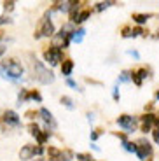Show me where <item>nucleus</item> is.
<instances>
[{
  "label": "nucleus",
  "mask_w": 159,
  "mask_h": 161,
  "mask_svg": "<svg viewBox=\"0 0 159 161\" xmlns=\"http://www.w3.org/2000/svg\"><path fill=\"white\" fill-rule=\"evenodd\" d=\"M72 70H74V61L72 60H63V63H61V74H63L65 77H70Z\"/></svg>",
  "instance_id": "obj_12"
},
{
  "label": "nucleus",
  "mask_w": 159,
  "mask_h": 161,
  "mask_svg": "<svg viewBox=\"0 0 159 161\" xmlns=\"http://www.w3.org/2000/svg\"><path fill=\"white\" fill-rule=\"evenodd\" d=\"M129 54H131L133 58H140V54H138V53H136V51H129Z\"/></svg>",
  "instance_id": "obj_35"
},
{
  "label": "nucleus",
  "mask_w": 159,
  "mask_h": 161,
  "mask_svg": "<svg viewBox=\"0 0 159 161\" xmlns=\"http://www.w3.org/2000/svg\"><path fill=\"white\" fill-rule=\"evenodd\" d=\"M39 116L42 117V121H44L46 125H47V128H51V130H54V128H56V121H54L52 114L49 112L47 109H44V107H42V109L39 110Z\"/></svg>",
  "instance_id": "obj_11"
},
{
  "label": "nucleus",
  "mask_w": 159,
  "mask_h": 161,
  "mask_svg": "<svg viewBox=\"0 0 159 161\" xmlns=\"http://www.w3.org/2000/svg\"><path fill=\"white\" fill-rule=\"evenodd\" d=\"M11 23V19H9L7 16H0V26H2V25H9Z\"/></svg>",
  "instance_id": "obj_32"
},
{
  "label": "nucleus",
  "mask_w": 159,
  "mask_h": 161,
  "mask_svg": "<svg viewBox=\"0 0 159 161\" xmlns=\"http://www.w3.org/2000/svg\"><path fill=\"white\" fill-rule=\"evenodd\" d=\"M4 53V44H0V54Z\"/></svg>",
  "instance_id": "obj_36"
},
{
  "label": "nucleus",
  "mask_w": 159,
  "mask_h": 161,
  "mask_svg": "<svg viewBox=\"0 0 159 161\" xmlns=\"http://www.w3.org/2000/svg\"><path fill=\"white\" fill-rule=\"evenodd\" d=\"M156 100H159V91H156Z\"/></svg>",
  "instance_id": "obj_37"
},
{
  "label": "nucleus",
  "mask_w": 159,
  "mask_h": 161,
  "mask_svg": "<svg viewBox=\"0 0 159 161\" xmlns=\"http://www.w3.org/2000/svg\"><path fill=\"white\" fill-rule=\"evenodd\" d=\"M30 72H32V79L37 80L39 84H51L54 80V74L35 56H30Z\"/></svg>",
  "instance_id": "obj_1"
},
{
  "label": "nucleus",
  "mask_w": 159,
  "mask_h": 161,
  "mask_svg": "<svg viewBox=\"0 0 159 161\" xmlns=\"http://www.w3.org/2000/svg\"><path fill=\"white\" fill-rule=\"evenodd\" d=\"M60 102L65 105V107H67V109H70V110L74 109V100H72L70 97H61V100H60Z\"/></svg>",
  "instance_id": "obj_20"
},
{
  "label": "nucleus",
  "mask_w": 159,
  "mask_h": 161,
  "mask_svg": "<svg viewBox=\"0 0 159 161\" xmlns=\"http://www.w3.org/2000/svg\"><path fill=\"white\" fill-rule=\"evenodd\" d=\"M138 35H145V30L143 28H135V30H131V37H138Z\"/></svg>",
  "instance_id": "obj_28"
},
{
  "label": "nucleus",
  "mask_w": 159,
  "mask_h": 161,
  "mask_svg": "<svg viewBox=\"0 0 159 161\" xmlns=\"http://www.w3.org/2000/svg\"><path fill=\"white\" fill-rule=\"evenodd\" d=\"M28 100H35V102H42V95H40L37 89H33V91H28Z\"/></svg>",
  "instance_id": "obj_18"
},
{
  "label": "nucleus",
  "mask_w": 159,
  "mask_h": 161,
  "mask_svg": "<svg viewBox=\"0 0 159 161\" xmlns=\"http://www.w3.org/2000/svg\"><path fill=\"white\" fill-rule=\"evenodd\" d=\"M151 19V14H133V21L136 25H145Z\"/></svg>",
  "instance_id": "obj_15"
},
{
  "label": "nucleus",
  "mask_w": 159,
  "mask_h": 161,
  "mask_svg": "<svg viewBox=\"0 0 159 161\" xmlns=\"http://www.w3.org/2000/svg\"><path fill=\"white\" fill-rule=\"evenodd\" d=\"M47 158L49 161H70L74 158V153L70 149H58V147H49L47 149Z\"/></svg>",
  "instance_id": "obj_7"
},
{
  "label": "nucleus",
  "mask_w": 159,
  "mask_h": 161,
  "mask_svg": "<svg viewBox=\"0 0 159 161\" xmlns=\"http://www.w3.org/2000/svg\"><path fill=\"white\" fill-rule=\"evenodd\" d=\"M117 125L121 126V128H124L128 133H133L136 130V125H138V119L133 116H128V114H121L119 117H117Z\"/></svg>",
  "instance_id": "obj_8"
},
{
  "label": "nucleus",
  "mask_w": 159,
  "mask_h": 161,
  "mask_svg": "<svg viewBox=\"0 0 159 161\" xmlns=\"http://www.w3.org/2000/svg\"><path fill=\"white\" fill-rule=\"evenodd\" d=\"M114 100H119V91H117V86L114 88Z\"/></svg>",
  "instance_id": "obj_34"
},
{
  "label": "nucleus",
  "mask_w": 159,
  "mask_h": 161,
  "mask_svg": "<svg viewBox=\"0 0 159 161\" xmlns=\"http://www.w3.org/2000/svg\"><path fill=\"white\" fill-rule=\"evenodd\" d=\"M4 11L5 12H11V11H14V5H16V2H12V0H9V2H4Z\"/></svg>",
  "instance_id": "obj_24"
},
{
  "label": "nucleus",
  "mask_w": 159,
  "mask_h": 161,
  "mask_svg": "<svg viewBox=\"0 0 159 161\" xmlns=\"http://www.w3.org/2000/svg\"><path fill=\"white\" fill-rule=\"evenodd\" d=\"M84 33H86V30H84V28L74 30V32H72V40H74V42H77V44H80V42H82V39H84Z\"/></svg>",
  "instance_id": "obj_14"
},
{
  "label": "nucleus",
  "mask_w": 159,
  "mask_h": 161,
  "mask_svg": "<svg viewBox=\"0 0 159 161\" xmlns=\"http://www.w3.org/2000/svg\"><path fill=\"white\" fill-rule=\"evenodd\" d=\"M74 4H75V2H58L54 9H60V11L70 12V9H72V5H74Z\"/></svg>",
  "instance_id": "obj_17"
},
{
  "label": "nucleus",
  "mask_w": 159,
  "mask_h": 161,
  "mask_svg": "<svg viewBox=\"0 0 159 161\" xmlns=\"http://www.w3.org/2000/svg\"><path fill=\"white\" fill-rule=\"evenodd\" d=\"M154 119H156V116H154V114H151V112H147V114H143V116H142V131L143 133L152 131Z\"/></svg>",
  "instance_id": "obj_10"
},
{
  "label": "nucleus",
  "mask_w": 159,
  "mask_h": 161,
  "mask_svg": "<svg viewBox=\"0 0 159 161\" xmlns=\"http://www.w3.org/2000/svg\"><path fill=\"white\" fill-rule=\"evenodd\" d=\"M121 33H123V37H126V39H128V37H131V28H129V26H124Z\"/></svg>",
  "instance_id": "obj_29"
},
{
  "label": "nucleus",
  "mask_w": 159,
  "mask_h": 161,
  "mask_svg": "<svg viewBox=\"0 0 159 161\" xmlns=\"http://www.w3.org/2000/svg\"><path fill=\"white\" fill-rule=\"evenodd\" d=\"M136 74H138V77L143 80L145 77H149V75H151V70H149V69H138V70H136Z\"/></svg>",
  "instance_id": "obj_23"
},
{
  "label": "nucleus",
  "mask_w": 159,
  "mask_h": 161,
  "mask_svg": "<svg viewBox=\"0 0 159 161\" xmlns=\"http://www.w3.org/2000/svg\"><path fill=\"white\" fill-rule=\"evenodd\" d=\"M98 137H100V130H96V131H93V133H91V140H96Z\"/></svg>",
  "instance_id": "obj_33"
},
{
  "label": "nucleus",
  "mask_w": 159,
  "mask_h": 161,
  "mask_svg": "<svg viewBox=\"0 0 159 161\" xmlns=\"http://www.w3.org/2000/svg\"><path fill=\"white\" fill-rule=\"evenodd\" d=\"M42 131V130L39 128V125H37V123H30V125H28V133H30V135H32V137H39V133Z\"/></svg>",
  "instance_id": "obj_16"
},
{
  "label": "nucleus",
  "mask_w": 159,
  "mask_h": 161,
  "mask_svg": "<svg viewBox=\"0 0 159 161\" xmlns=\"http://www.w3.org/2000/svg\"><path fill=\"white\" fill-rule=\"evenodd\" d=\"M25 74V69L23 65L18 63L16 60H12V58H7L0 63V75L2 79H7V80H18L21 79Z\"/></svg>",
  "instance_id": "obj_2"
},
{
  "label": "nucleus",
  "mask_w": 159,
  "mask_h": 161,
  "mask_svg": "<svg viewBox=\"0 0 159 161\" xmlns=\"http://www.w3.org/2000/svg\"><path fill=\"white\" fill-rule=\"evenodd\" d=\"M108 5H112V2H98V4H96V11H103Z\"/></svg>",
  "instance_id": "obj_27"
},
{
  "label": "nucleus",
  "mask_w": 159,
  "mask_h": 161,
  "mask_svg": "<svg viewBox=\"0 0 159 161\" xmlns=\"http://www.w3.org/2000/svg\"><path fill=\"white\" fill-rule=\"evenodd\" d=\"M128 80H131V77H129V72H128V70L121 72V75H119V82H128Z\"/></svg>",
  "instance_id": "obj_26"
},
{
  "label": "nucleus",
  "mask_w": 159,
  "mask_h": 161,
  "mask_svg": "<svg viewBox=\"0 0 159 161\" xmlns=\"http://www.w3.org/2000/svg\"><path fill=\"white\" fill-rule=\"evenodd\" d=\"M0 123H2V125H7V126H12V128L21 126V119H19V116H18L14 110H4Z\"/></svg>",
  "instance_id": "obj_9"
},
{
  "label": "nucleus",
  "mask_w": 159,
  "mask_h": 161,
  "mask_svg": "<svg viewBox=\"0 0 159 161\" xmlns=\"http://www.w3.org/2000/svg\"><path fill=\"white\" fill-rule=\"evenodd\" d=\"M54 35V25L49 19V12H46L44 18H42V23H40V28L33 33L35 39H40V37H52Z\"/></svg>",
  "instance_id": "obj_4"
},
{
  "label": "nucleus",
  "mask_w": 159,
  "mask_h": 161,
  "mask_svg": "<svg viewBox=\"0 0 159 161\" xmlns=\"http://www.w3.org/2000/svg\"><path fill=\"white\" fill-rule=\"evenodd\" d=\"M35 161H44V159H40V158H39V159H35Z\"/></svg>",
  "instance_id": "obj_38"
},
{
  "label": "nucleus",
  "mask_w": 159,
  "mask_h": 161,
  "mask_svg": "<svg viewBox=\"0 0 159 161\" xmlns=\"http://www.w3.org/2000/svg\"><path fill=\"white\" fill-rule=\"evenodd\" d=\"M67 86H70V88L77 89V82H75V80H72L70 77H68V79H67Z\"/></svg>",
  "instance_id": "obj_31"
},
{
  "label": "nucleus",
  "mask_w": 159,
  "mask_h": 161,
  "mask_svg": "<svg viewBox=\"0 0 159 161\" xmlns=\"http://www.w3.org/2000/svg\"><path fill=\"white\" fill-rule=\"evenodd\" d=\"M44 60L47 61L51 67H56L63 61V49L60 46H51L49 49L44 51Z\"/></svg>",
  "instance_id": "obj_3"
},
{
  "label": "nucleus",
  "mask_w": 159,
  "mask_h": 161,
  "mask_svg": "<svg viewBox=\"0 0 159 161\" xmlns=\"http://www.w3.org/2000/svg\"><path fill=\"white\" fill-rule=\"evenodd\" d=\"M26 100H28V91L26 89H21L19 95H18V102H19V105H21V102H26Z\"/></svg>",
  "instance_id": "obj_25"
},
{
  "label": "nucleus",
  "mask_w": 159,
  "mask_h": 161,
  "mask_svg": "<svg viewBox=\"0 0 159 161\" xmlns=\"http://www.w3.org/2000/svg\"><path fill=\"white\" fill-rule=\"evenodd\" d=\"M89 16H91V11H89V9H84V11H79V14H77V18H75V23H77V25L84 23L86 19H89Z\"/></svg>",
  "instance_id": "obj_13"
},
{
  "label": "nucleus",
  "mask_w": 159,
  "mask_h": 161,
  "mask_svg": "<svg viewBox=\"0 0 159 161\" xmlns=\"http://www.w3.org/2000/svg\"><path fill=\"white\" fill-rule=\"evenodd\" d=\"M152 137H154V142L159 145V128H156L154 131H152Z\"/></svg>",
  "instance_id": "obj_30"
},
{
  "label": "nucleus",
  "mask_w": 159,
  "mask_h": 161,
  "mask_svg": "<svg viewBox=\"0 0 159 161\" xmlns=\"http://www.w3.org/2000/svg\"><path fill=\"white\" fill-rule=\"evenodd\" d=\"M135 154L140 158V159L143 161H151L152 159V145L149 144V140H145V138H140L138 142H136V151Z\"/></svg>",
  "instance_id": "obj_5"
},
{
  "label": "nucleus",
  "mask_w": 159,
  "mask_h": 161,
  "mask_svg": "<svg viewBox=\"0 0 159 161\" xmlns=\"http://www.w3.org/2000/svg\"><path fill=\"white\" fill-rule=\"evenodd\" d=\"M123 147L128 151V153H135V151H136V144H133V142H129V140H124L123 142Z\"/></svg>",
  "instance_id": "obj_19"
},
{
  "label": "nucleus",
  "mask_w": 159,
  "mask_h": 161,
  "mask_svg": "<svg viewBox=\"0 0 159 161\" xmlns=\"http://www.w3.org/2000/svg\"><path fill=\"white\" fill-rule=\"evenodd\" d=\"M77 159H80V161H95V158H93L91 154H86V153H79V154H77Z\"/></svg>",
  "instance_id": "obj_22"
},
{
  "label": "nucleus",
  "mask_w": 159,
  "mask_h": 161,
  "mask_svg": "<svg viewBox=\"0 0 159 161\" xmlns=\"http://www.w3.org/2000/svg\"><path fill=\"white\" fill-rule=\"evenodd\" d=\"M129 77H131V80L135 82L136 86H142V82H143V80L138 77V74H136V70H133V72H129Z\"/></svg>",
  "instance_id": "obj_21"
},
{
  "label": "nucleus",
  "mask_w": 159,
  "mask_h": 161,
  "mask_svg": "<svg viewBox=\"0 0 159 161\" xmlns=\"http://www.w3.org/2000/svg\"><path fill=\"white\" fill-rule=\"evenodd\" d=\"M40 154H44V147H42V145L26 144V145H23L21 151H19V159L28 161V159H32L33 156H40Z\"/></svg>",
  "instance_id": "obj_6"
}]
</instances>
